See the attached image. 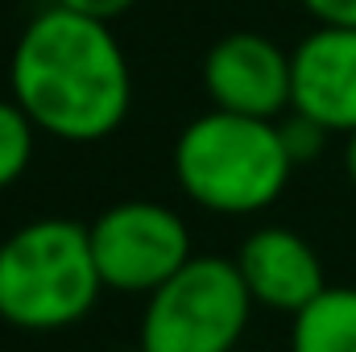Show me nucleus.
Masks as SVG:
<instances>
[{
    "label": "nucleus",
    "mask_w": 356,
    "mask_h": 352,
    "mask_svg": "<svg viewBox=\"0 0 356 352\" xmlns=\"http://www.w3.org/2000/svg\"><path fill=\"white\" fill-rule=\"evenodd\" d=\"M54 4H63V8H71V13H83V17H95V21H116V17H124L137 0H54Z\"/></svg>",
    "instance_id": "obj_13"
},
{
    "label": "nucleus",
    "mask_w": 356,
    "mask_h": 352,
    "mask_svg": "<svg viewBox=\"0 0 356 352\" xmlns=\"http://www.w3.org/2000/svg\"><path fill=\"white\" fill-rule=\"evenodd\" d=\"M319 25H356V0H298Z\"/></svg>",
    "instance_id": "obj_12"
},
{
    "label": "nucleus",
    "mask_w": 356,
    "mask_h": 352,
    "mask_svg": "<svg viewBox=\"0 0 356 352\" xmlns=\"http://www.w3.org/2000/svg\"><path fill=\"white\" fill-rule=\"evenodd\" d=\"M8 88L38 133L71 145L112 137L133 108V71L108 21L63 4L42 8L21 29Z\"/></svg>",
    "instance_id": "obj_1"
},
{
    "label": "nucleus",
    "mask_w": 356,
    "mask_h": 352,
    "mask_svg": "<svg viewBox=\"0 0 356 352\" xmlns=\"http://www.w3.org/2000/svg\"><path fill=\"white\" fill-rule=\"evenodd\" d=\"M253 294L236 257H191L145 294L141 352H232L253 319Z\"/></svg>",
    "instance_id": "obj_4"
},
{
    "label": "nucleus",
    "mask_w": 356,
    "mask_h": 352,
    "mask_svg": "<svg viewBox=\"0 0 356 352\" xmlns=\"http://www.w3.org/2000/svg\"><path fill=\"white\" fill-rule=\"evenodd\" d=\"M203 91L211 108L277 120L290 112V50L269 33L232 29L203 54Z\"/></svg>",
    "instance_id": "obj_6"
},
{
    "label": "nucleus",
    "mask_w": 356,
    "mask_h": 352,
    "mask_svg": "<svg viewBox=\"0 0 356 352\" xmlns=\"http://www.w3.org/2000/svg\"><path fill=\"white\" fill-rule=\"evenodd\" d=\"M88 224L42 216L0 241V319L17 332H63L104 294Z\"/></svg>",
    "instance_id": "obj_3"
},
{
    "label": "nucleus",
    "mask_w": 356,
    "mask_h": 352,
    "mask_svg": "<svg viewBox=\"0 0 356 352\" xmlns=\"http://www.w3.org/2000/svg\"><path fill=\"white\" fill-rule=\"evenodd\" d=\"M290 319V352H356V286H327Z\"/></svg>",
    "instance_id": "obj_9"
},
{
    "label": "nucleus",
    "mask_w": 356,
    "mask_h": 352,
    "mask_svg": "<svg viewBox=\"0 0 356 352\" xmlns=\"http://www.w3.org/2000/svg\"><path fill=\"white\" fill-rule=\"evenodd\" d=\"M344 170H348V178L356 186V129L348 133V145H344Z\"/></svg>",
    "instance_id": "obj_14"
},
{
    "label": "nucleus",
    "mask_w": 356,
    "mask_h": 352,
    "mask_svg": "<svg viewBox=\"0 0 356 352\" xmlns=\"http://www.w3.org/2000/svg\"><path fill=\"white\" fill-rule=\"evenodd\" d=\"M236 265H241V278H245L253 303L266 311L298 315L315 294L327 290L323 262L311 249V241L282 224H266V228L249 232L245 245L236 249Z\"/></svg>",
    "instance_id": "obj_8"
},
{
    "label": "nucleus",
    "mask_w": 356,
    "mask_h": 352,
    "mask_svg": "<svg viewBox=\"0 0 356 352\" xmlns=\"http://www.w3.org/2000/svg\"><path fill=\"white\" fill-rule=\"evenodd\" d=\"M91 253L108 290L149 294L191 262V228L170 203L120 199L88 224Z\"/></svg>",
    "instance_id": "obj_5"
},
{
    "label": "nucleus",
    "mask_w": 356,
    "mask_h": 352,
    "mask_svg": "<svg viewBox=\"0 0 356 352\" xmlns=\"http://www.w3.org/2000/svg\"><path fill=\"white\" fill-rule=\"evenodd\" d=\"M294 175L277 120L207 108L175 141V178L182 195L216 216H257Z\"/></svg>",
    "instance_id": "obj_2"
},
{
    "label": "nucleus",
    "mask_w": 356,
    "mask_h": 352,
    "mask_svg": "<svg viewBox=\"0 0 356 352\" xmlns=\"http://www.w3.org/2000/svg\"><path fill=\"white\" fill-rule=\"evenodd\" d=\"M33 145H38V125L29 120V112L13 95L0 99V191L29 170Z\"/></svg>",
    "instance_id": "obj_10"
},
{
    "label": "nucleus",
    "mask_w": 356,
    "mask_h": 352,
    "mask_svg": "<svg viewBox=\"0 0 356 352\" xmlns=\"http://www.w3.org/2000/svg\"><path fill=\"white\" fill-rule=\"evenodd\" d=\"M277 129H282V141H286V154L294 158V166L319 158L323 145H327V137H332L319 120H311V116H302V112H294V108H290L286 116H277Z\"/></svg>",
    "instance_id": "obj_11"
},
{
    "label": "nucleus",
    "mask_w": 356,
    "mask_h": 352,
    "mask_svg": "<svg viewBox=\"0 0 356 352\" xmlns=\"http://www.w3.org/2000/svg\"><path fill=\"white\" fill-rule=\"evenodd\" d=\"M137 352H141V349H137Z\"/></svg>",
    "instance_id": "obj_15"
},
{
    "label": "nucleus",
    "mask_w": 356,
    "mask_h": 352,
    "mask_svg": "<svg viewBox=\"0 0 356 352\" xmlns=\"http://www.w3.org/2000/svg\"><path fill=\"white\" fill-rule=\"evenodd\" d=\"M290 108L327 133L356 129V25H315L290 50Z\"/></svg>",
    "instance_id": "obj_7"
}]
</instances>
